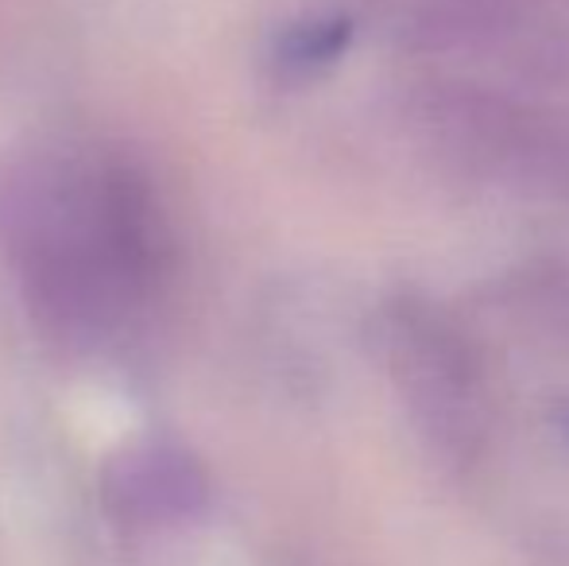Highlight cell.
Returning <instances> with one entry per match:
<instances>
[{
	"label": "cell",
	"mask_w": 569,
	"mask_h": 566,
	"mask_svg": "<svg viewBox=\"0 0 569 566\" xmlns=\"http://www.w3.org/2000/svg\"><path fill=\"white\" fill-rule=\"evenodd\" d=\"M352 39V23L349 20H310L291 28L279 39L276 62L283 75L291 78H310L318 70H326L333 59L349 47Z\"/></svg>",
	"instance_id": "1"
}]
</instances>
